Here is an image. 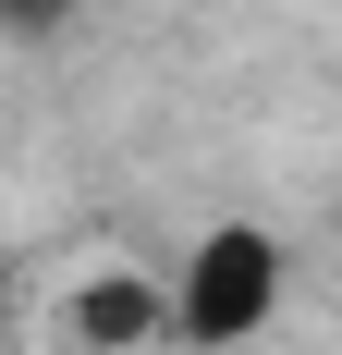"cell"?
<instances>
[{"label": "cell", "instance_id": "cell-1", "mask_svg": "<svg viewBox=\"0 0 342 355\" xmlns=\"http://www.w3.org/2000/svg\"><path fill=\"white\" fill-rule=\"evenodd\" d=\"M269 319H281V233L269 220H208L171 270V331L220 355V343H257Z\"/></svg>", "mask_w": 342, "mask_h": 355}, {"label": "cell", "instance_id": "cell-2", "mask_svg": "<svg viewBox=\"0 0 342 355\" xmlns=\"http://www.w3.org/2000/svg\"><path fill=\"white\" fill-rule=\"evenodd\" d=\"M171 331V294L159 282H86L73 294V343H98V355H135Z\"/></svg>", "mask_w": 342, "mask_h": 355}, {"label": "cell", "instance_id": "cell-3", "mask_svg": "<svg viewBox=\"0 0 342 355\" xmlns=\"http://www.w3.org/2000/svg\"><path fill=\"white\" fill-rule=\"evenodd\" d=\"M0 12H49V0H0Z\"/></svg>", "mask_w": 342, "mask_h": 355}]
</instances>
